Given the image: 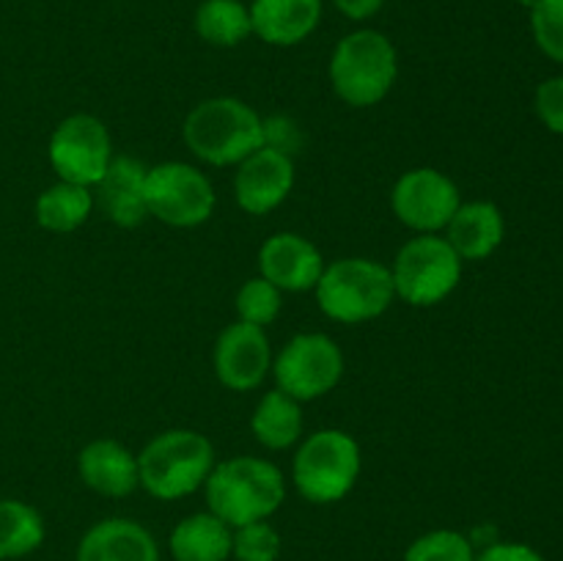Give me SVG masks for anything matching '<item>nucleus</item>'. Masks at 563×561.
<instances>
[{
  "label": "nucleus",
  "instance_id": "f257e3e1",
  "mask_svg": "<svg viewBox=\"0 0 563 561\" xmlns=\"http://www.w3.org/2000/svg\"><path fill=\"white\" fill-rule=\"evenodd\" d=\"M207 506L231 528L267 520L286 498L284 473L258 457H234L218 462L203 482Z\"/></svg>",
  "mask_w": 563,
  "mask_h": 561
},
{
  "label": "nucleus",
  "instance_id": "f03ea898",
  "mask_svg": "<svg viewBox=\"0 0 563 561\" xmlns=\"http://www.w3.org/2000/svg\"><path fill=\"white\" fill-rule=\"evenodd\" d=\"M187 148L209 165H240L264 146V119L234 97L203 99L181 127Z\"/></svg>",
  "mask_w": 563,
  "mask_h": 561
},
{
  "label": "nucleus",
  "instance_id": "7ed1b4c3",
  "mask_svg": "<svg viewBox=\"0 0 563 561\" xmlns=\"http://www.w3.org/2000/svg\"><path fill=\"white\" fill-rule=\"evenodd\" d=\"M214 468L209 438L192 429H168L137 454L141 487L159 501H176L203 487Z\"/></svg>",
  "mask_w": 563,
  "mask_h": 561
},
{
  "label": "nucleus",
  "instance_id": "20e7f679",
  "mask_svg": "<svg viewBox=\"0 0 563 561\" xmlns=\"http://www.w3.org/2000/svg\"><path fill=\"white\" fill-rule=\"evenodd\" d=\"M399 75L396 47L385 33L363 28L341 38L330 58V82L352 108L383 102Z\"/></svg>",
  "mask_w": 563,
  "mask_h": 561
},
{
  "label": "nucleus",
  "instance_id": "39448f33",
  "mask_svg": "<svg viewBox=\"0 0 563 561\" xmlns=\"http://www.w3.org/2000/svg\"><path fill=\"white\" fill-rule=\"evenodd\" d=\"M317 302L330 319L361 324L377 319L394 302V275L390 267L374 258H339L328 264L317 280Z\"/></svg>",
  "mask_w": 563,
  "mask_h": 561
},
{
  "label": "nucleus",
  "instance_id": "423d86ee",
  "mask_svg": "<svg viewBox=\"0 0 563 561\" xmlns=\"http://www.w3.org/2000/svg\"><path fill=\"white\" fill-rule=\"evenodd\" d=\"M361 476V446L341 429H319L302 440L291 465L297 493L311 504H335Z\"/></svg>",
  "mask_w": 563,
  "mask_h": 561
},
{
  "label": "nucleus",
  "instance_id": "0eeeda50",
  "mask_svg": "<svg viewBox=\"0 0 563 561\" xmlns=\"http://www.w3.org/2000/svg\"><path fill=\"white\" fill-rule=\"evenodd\" d=\"M396 297L418 308L434 306L456 289L462 278V258L445 237H412L390 267Z\"/></svg>",
  "mask_w": 563,
  "mask_h": 561
},
{
  "label": "nucleus",
  "instance_id": "6e6552de",
  "mask_svg": "<svg viewBox=\"0 0 563 561\" xmlns=\"http://www.w3.org/2000/svg\"><path fill=\"white\" fill-rule=\"evenodd\" d=\"M148 215L176 229H192L214 212V190L207 176L187 163H159L146 170Z\"/></svg>",
  "mask_w": 563,
  "mask_h": 561
},
{
  "label": "nucleus",
  "instance_id": "1a4fd4ad",
  "mask_svg": "<svg viewBox=\"0 0 563 561\" xmlns=\"http://www.w3.org/2000/svg\"><path fill=\"white\" fill-rule=\"evenodd\" d=\"M273 374L278 388L297 402H311L339 385L344 355L324 333H300L275 358Z\"/></svg>",
  "mask_w": 563,
  "mask_h": 561
},
{
  "label": "nucleus",
  "instance_id": "9d476101",
  "mask_svg": "<svg viewBox=\"0 0 563 561\" xmlns=\"http://www.w3.org/2000/svg\"><path fill=\"white\" fill-rule=\"evenodd\" d=\"M113 160L108 127L88 113H75L55 127L49 138V165L60 182L93 187Z\"/></svg>",
  "mask_w": 563,
  "mask_h": 561
},
{
  "label": "nucleus",
  "instance_id": "9b49d317",
  "mask_svg": "<svg viewBox=\"0 0 563 561\" xmlns=\"http://www.w3.org/2000/svg\"><path fill=\"white\" fill-rule=\"evenodd\" d=\"M394 212L407 229H416L421 234H434L445 229L454 212L460 209V190L445 174L434 168L407 170L396 182L390 193Z\"/></svg>",
  "mask_w": 563,
  "mask_h": 561
},
{
  "label": "nucleus",
  "instance_id": "f8f14e48",
  "mask_svg": "<svg viewBox=\"0 0 563 561\" xmlns=\"http://www.w3.org/2000/svg\"><path fill=\"white\" fill-rule=\"evenodd\" d=\"M273 369V352L264 328L234 322L214 344V372L231 391H253Z\"/></svg>",
  "mask_w": 563,
  "mask_h": 561
},
{
  "label": "nucleus",
  "instance_id": "ddd939ff",
  "mask_svg": "<svg viewBox=\"0 0 563 561\" xmlns=\"http://www.w3.org/2000/svg\"><path fill=\"white\" fill-rule=\"evenodd\" d=\"M295 187V163L286 152L262 146L247 154L234 176L236 204L251 215H267L286 201Z\"/></svg>",
  "mask_w": 563,
  "mask_h": 561
},
{
  "label": "nucleus",
  "instance_id": "4468645a",
  "mask_svg": "<svg viewBox=\"0 0 563 561\" xmlns=\"http://www.w3.org/2000/svg\"><path fill=\"white\" fill-rule=\"evenodd\" d=\"M258 267H262V278L278 286L280 292H306L317 286L324 258L306 237L284 231L264 242L258 253Z\"/></svg>",
  "mask_w": 563,
  "mask_h": 561
},
{
  "label": "nucleus",
  "instance_id": "2eb2a0df",
  "mask_svg": "<svg viewBox=\"0 0 563 561\" xmlns=\"http://www.w3.org/2000/svg\"><path fill=\"white\" fill-rule=\"evenodd\" d=\"M143 187H146L143 163H137L135 157H113L102 179L93 185V207L102 209L121 229H132L148 215Z\"/></svg>",
  "mask_w": 563,
  "mask_h": 561
},
{
  "label": "nucleus",
  "instance_id": "dca6fc26",
  "mask_svg": "<svg viewBox=\"0 0 563 561\" xmlns=\"http://www.w3.org/2000/svg\"><path fill=\"white\" fill-rule=\"evenodd\" d=\"M75 561H159V548L141 522L110 517L82 534Z\"/></svg>",
  "mask_w": 563,
  "mask_h": 561
},
{
  "label": "nucleus",
  "instance_id": "f3484780",
  "mask_svg": "<svg viewBox=\"0 0 563 561\" xmlns=\"http://www.w3.org/2000/svg\"><path fill=\"white\" fill-rule=\"evenodd\" d=\"M247 9L253 33L275 47L306 42L322 20V0H253Z\"/></svg>",
  "mask_w": 563,
  "mask_h": 561
},
{
  "label": "nucleus",
  "instance_id": "a211bd4d",
  "mask_svg": "<svg viewBox=\"0 0 563 561\" xmlns=\"http://www.w3.org/2000/svg\"><path fill=\"white\" fill-rule=\"evenodd\" d=\"M80 479L99 495L124 498L132 490L141 487L137 476V457L115 440H93L77 457Z\"/></svg>",
  "mask_w": 563,
  "mask_h": 561
},
{
  "label": "nucleus",
  "instance_id": "6ab92c4d",
  "mask_svg": "<svg viewBox=\"0 0 563 561\" xmlns=\"http://www.w3.org/2000/svg\"><path fill=\"white\" fill-rule=\"evenodd\" d=\"M445 240L456 256L467 262L493 256L504 242V215L489 201L460 204L454 218L445 226Z\"/></svg>",
  "mask_w": 563,
  "mask_h": 561
},
{
  "label": "nucleus",
  "instance_id": "aec40b11",
  "mask_svg": "<svg viewBox=\"0 0 563 561\" xmlns=\"http://www.w3.org/2000/svg\"><path fill=\"white\" fill-rule=\"evenodd\" d=\"M234 528L212 512L185 517L170 531V556L176 561H229Z\"/></svg>",
  "mask_w": 563,
  "mask_h": 561
},
{
  "label": "nucleus",
  "instance_id": "412c9836",
  "mask_svg": "<svg viewBox=\"0 0 563 561\" xmlns=\"http://www.w3.org/2000/svg\"><path fill=\"white\" fill-rule=\"evenodd\" d=\"M251 429L256 440L267 449H289L300 440L302 432V410L300 402L291 399L284 391H269L262 396L251 418Z\"/></svg>",
  "mask_w": 563,
  "mask_h": 561
},
{
  "label": "nucleus",
  "instance_id": "4be33fe9",
  "mask_svg": "<svg viewBox=\"0 0 563 561\" xmlns=\"http://www.w3.org/2000/svg\"><path fill=\"white\" fill-rule=\"evenodd\" d=\"M93 209L91 187L71 185V182H58L47 187L36 201V220L42 229L66 234V231L80 229Z\"/></svg>",
  "mask_w": 563,
  "mask_h": 561
},
{
  "label": "nucleus",
  "instance_id": "5701e85b",
  "mask_svg": "<svg viewBox=\"0 0 563 561\" xmlns=\"http://www.w3.org/2000/svg\"><path fill=\"white\" fill-rule=\"evenodd\" d=\"M196 31L214 47H236L253 33L251 9L242 0H203L196 9Z\"/></svg>",
  "mask_w": 563,
  "mask_h": 561
},
{
  "label": "nucleus",
  "instance_id": "b1692460",
  "mask_svg": "<svg viewBox=\"0 0 563 561\" xmlns=\"http://www.w3.org/2000/svg\"><path fill=\"white\" fill-rule=\"evenodd\" d=\"M44 542V520L31 504L14 498L0 501V561L22 559Z\"/></svg>",
  "mask_w": 563,
  "mask_h": 561
},
{
  "label": "nucleus",
  "instance_id": "393cba45",
  "mask_svg": "<svg viewBox=\"0 0 563 561\" xmlns=\"http://www.w3.org/2000/svg\"><path fill=\"white\" fill-rule=\"evenodd\" d=\"M405 561H476V550L465 534L440 528L418 537L407 548Z\"/></svg>",
  "mask_w": 563,
  "mask_h": 561
},
{
  "label": "nucleus",
  "instance_id": "a878e982",
  "mask_svg": "<svg viewBox=\"0 0 563 561\" xmlns=\"http://www.w3.org/2000/svg\"><path fill=\"white\" fill-rule=\"evenodd\" d=\"M236 314H240V322L264 328L280 314V289L267 278L245 280L236 292Z\"/></svg>",
  "mask_w": 563,
  "mask_h": 561
},
{
  "label": "nucleus",
  "instance_id": "bb28decb",
  "mask_svg": "<svg viewBox=\"0 0 563 561\" xmlns=\"http://www.w3.org/2000/svg\"><path fill=\"white\" fill-rule=\"evenodd\" d=\"M231 556L236 561H278L280 534L267 520H256L234 528Z\"/></svg>",
  "mask_w": 563,
  "mask_h": 561
},
{
  "label": "nucleus",
  "instance_id": "cd10ccee",
  "mask_svg": "<svg viewBox=\"0 0 563 561\" xmlns=\"http://www.w3.org/2000/svg\"><path fill=\"white\" fill-rule=\"evenodd\" d=\"M531 25L539 50L563 64V0H539L531 9Z\"/></svg>",
  "mask_w": 563,
  "mask_h": 561
},
{
  "label": "nucleus",
  "instance_id": "c85d7f7f",
  "mask_svg": "<svg viewBox=\"0 0 563 561\" xmlns=\"http://www.w3.org/2000/svg\"><path fill=\"white\" fill-rule=\"evenodd\" d=\"M537 113L550 132L563 135V77H550L539 86Z\"/></svg>",
  "mask_w": 563,
  "mask_h": 561
},
{
  "label": "nucleus",
  "instance_id": "c756f323",
  "mask_svg": "<svg viewBox=\"0 0 563 561\" xmlns=\"http://www.w3.org/2000/svg\"><path fill=\"white\" fill-rule=\"evenodd\" d=\"M476 561H544L533 548L520 542H495L476 556Z\"/></svg>",
  "mask_w": 563,
  "mask_h": 561
},
{
  "label": "nucleus",
  "instance_id": "7c9ffc66",
  "mask_svg": "<svg viewBox=\"0 0 563 561\" xmlns=\"http://www.w3.org/2000/svg\"><path fill=\"white\" fill-rule=\"evenodd\" d=\"M333 6L344 16L361 22V20H368V16L377 14V11L385 6V0H333Z\"/></svg>",
  "mask_w": 563,
  "mask_h": 561
},
{
  "label": "nucleus",
  "instance_id": "2f4dec72",
  "mask_svg": "<svg viewBox=\"0 0 563 561\" xmlns=\"http://www.w3.org/2000/svg\"><path fill=\"white\" fill-rule=\"evenodd\" d=\"M517 3H520V6H526V9H533V6H537L539 0H517Z\"/></svg>",
  "mask_w": 563,
  "mask_h": 561
}]
</instances>
